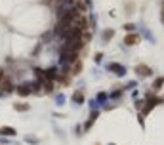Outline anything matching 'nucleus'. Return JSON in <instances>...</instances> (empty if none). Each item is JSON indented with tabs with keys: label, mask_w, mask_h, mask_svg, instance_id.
<instances>
[{
	"label": "nucleus",
	"mask_w": 164,
	"mask_h": 145,
	"mask_svg": "<svg viewBox=\"0 0 164 145\" xmlns=\"http://www.w3.org/2000/svg\"><path fill=\"white\" fill-rule=\"evenodd\" d=\"M105 99H107V94H105V92H99V94H98V101L101 103V101H105Z\"/></svg>",
	"instance_id": "13"
},
{
	"label": "nucleus",
	"mask_w": 164,
	"mask_h": 145,
	"mask_svg": "<svg viewBox=\"0 0 164 145\" xmlns=\"http://www.w3.org/2000/svg\"><path fill=\"white\" fill-rule=\"evenodd\" d=\"M156 103H160V99H158V98H149V101L145 103V109H143V113L147 115V113H149V111H151V109L156 105Z\"/></svg>",
	"instance_id": "7"
},
{
	"label": "nucleus",
	"mask_w": 164,
	"mask_h": 145,
	"mask_svg": "<svg viewBox=\"0 0 164 145\" xmlns=\"http://www.w3.org/2000/svg\"><path fill=\"white\" fill-rule=\"evenodd\" d=\"M113 35H114V33H113L111 29H107V31L103 33V36H105V40H111V36H113Z\"/></svg>",
	"instance_id": "14"
},
{
	"label": "nucleus",
	"mask_w": 164,
	"mask_h": 145,
	"mask_svg": "<svg viewBox=\"0 0 164 145\" xmlns=\"http://www.w3.org/2000/svg\"><path fill=\"white\" fill-rule=\"evenodd\" d=\"M0 134H2V136H15V130L12 126H2V128H0Z\"/></svg>",
	"instance_id": "9"
},
{
	"label": "nucleus",
	"mask_w": 164,
	"mask_h": 145,
	"mask_svg": "<svg viewBox=\"0 0 164 145\" xmlns=\"http://www.w3.org/2000/svg\"><path fill=\"white\" fill-rule=\"evenodd\" d=\"M15 92H17V95L25 98V95H29L33 90H31V84H21V86H17V88H15Z\"/></svg>",
	"instance_id": "3"
},
{
	"label": "nucleus",
	"mask_w": 164,
	"mask_h": 145,
	"mask_svg": "<svg viewBox=\"0 0 164 145\" xmlns=\"http://www.w3.org/2000/svg\"><path fill=\"white\" fill-rule=\"evenodd\" d=\"M29 105L27 103H15V111H27Z\"/></svg>",
	"instance_id": "11"
},
{
	"label": "nucleus",
	"mask_w": 164,
	"mask_h": 145,
	"mask_svg": "<svg viewBox=\"0 0 164 145\" xmlns=\"http://www.w3.org/2000/svg\"><path fill=\"white\" fill-rule=\"evenodd\" d=\"M109 71H111V72H116L119 77H124V75H126V69H124L120 63H111V65H109Z\"/></svg>",
	"instance_id": "2"
},
{
	"label": "nucleus",
	"mask_w": 164,
	"mask_h": 145,
	"mask_svg": "<svg viewBox=\"0 0 164 145\" xmlns=\"http://www.w3.org/2000/svg\"><path fill=\"white\" fill-rule=\"evenodd\" d=\"M77 57H78V52H75V50H67V48L61 50V61L63 63H75Z\"/></svg>",
	"instance_id": "1"
},
{
	"label": "nucleus",
	"mask_w": 164,
	"mask_h": 145,
	"mask_svg": "<svg viewBox=\"0 0 164 145\" xmlns=\"http://www.w3.org/2000/svg\"><path fill=\"white\" fill-rule=\"evenodd\" d=\"M124 42H126L128 46H130V44H137V42H139V36H137V35H126Z\"/></svg>",
	"instance_id": "8"
},
{
	"label": "nucleus",
	"mask_w": 164,
	"mask_h": 145,
	"mask_svg": "<svg viewBox=\"0 0 164 145\" xmlns=\"http://www.w3.org/2000/svg\"><path fill=\"white\" fill-rule=\"evenodd\" d=\"M0 86H2V90H4L6 94H12V92L15 90V86L12 84V78H8V77H4V80H2V84H0Z\"/></svg>",
	"instance_id": "4"
},
{
	"label": "nucleus",
	"mask_w": 164,
	"mask_h": 145,
	"mask_svg": "<svg viewBox=\"0 0 164 145\" xmlns=\"http://www.w3.org/2000/svg\"><path fill=\"white\" fill-rule=\"evenodd\" d=\"M73 99H75V103H82V101H84V94H82L80 90L75 92V94H73Z\"/></svg>",
	"instance_id": "10"
},
{
	"label": "nucleus",
	"mask_w": 164,
	"mask_h": 145,
	"mask_svg": "<svg viewBox=\"0 0 164 145\" xmlns=\"http://www.w3.org/2000/svg\"><path fill=\"white\" fill-rule=\"evenodd\" d=\"M162 86H164V78H156L155 80V90H160Z\"/></svg>",
	"instance_id": "12"
},
{
	"label": "nucleus",
	"mask_w": 164,
	"mask_h": 145,
	"mask_svg": "<svg viewBox=\"0 0 164 145\" xmlns=\"http://www.w3.org/2000/svg\"><path fill=\"white\" fill-rule=\"evenodd\" d=\"M135 72H137L139 77H149V75H151V69H149L147 65H137V67H135Z\"/></svg>",
	"instance_id": "5"
},
{
	"label": "nucleus",
	"mask_w": 164,
	"mask_h": 145,
	"mask_svg": "<svg viewBox=\"0 0 164 145\" xmlns=\"http://www.w3.org/2000/svg\"><path fill=\"white\" fill-rule=\"evenodd\" d=\"M80 63H75V69H73V75H78V72H80Z\"/></svg>",
	"instance_id": "15"
},
{
	"label": "nucleus",
	"mask_w": 164,
	"mask_h": 145,
	"mask_svg": "<svg viewBox=\"0 0 164 145\" xmlns=\"http://www.w3.org/2000/svg\"><path fill=\"white\" fill-rule=\"evenodd\" d=\"M44 77L48 78V80H54V78H57V77H59V72H57V69H56V67H50L48 71H44Z\"/></svg>",
	"instance_id": "6"
},
{
	"label": "nucleus",
	"mask_w": 164,
	"mask_h": 145,
	"mask_svg": "<svg viewBox=\"0 0 164 145\" xmlns=\"http://www.w3.org/2000/svg\"><path fill=\"white\" fill-rule=\"evenodd\" d=\"M162 19H164V12H162Z\"/></svg>",
	"instance_id": "16"
}]
</instances>
